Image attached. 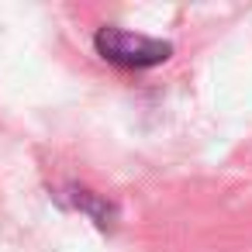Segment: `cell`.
<instances>
[{
  "label": "cell",
  "mask_w": 252,
  "mask_h": 252,
  "mask_svg": "<svg viewBox=\"0 0 252 252\" xmlns=\"http://www.w3.org/2000/svg\"><path fill=\"white\" fill-rule=\"evenodd\" d=\"M94 49L100 59L114 63V66H125V69H149V66H159L173 56V45L162 42V38H149V35H135V32H125V28H100L97 38H94Z\"/></svg>",
  "instance_id": "cell-1"
}]
</instances>
